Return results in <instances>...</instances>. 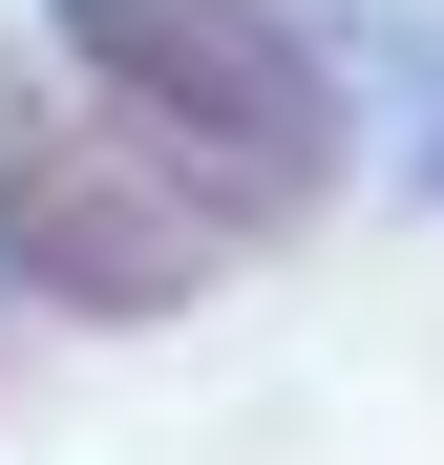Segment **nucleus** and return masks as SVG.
Instances as JSON below:
<instances>
[{
  "label": "nucleus",
  "instance_id": "f257e3e1",
  "mask_svg": "<svg viewBox=\"0 0 444 465\" xmlns=\"http://www.w3.org/2000/svg\"><path fill=\"white\" fill-rule=\"evenodd\" d=\"M64 64L106 85V127H148L170 170L212 191V232H275L339 191V85L275 0H43Z\"/></svg>",
  "mask_w": 444,
  "mask_h": 465
},
{
  "label": "nucleus",
  "instance_id": "f03ea898",
  "mask_svg": "<svg viewBox=\"0 0 444 465\" xmlns=\"http://www.w3.org/2000/svg\"><path fill=\"white\" fill-rule=\"evenodd\" d=\"M212 254H233V232H212V191L148 127H106V106H64V85L0 64V275H22L43 318H191Z\"/></svg>",
  "mask_w": 444,
  "mask_h": 465
}]
</instances>
